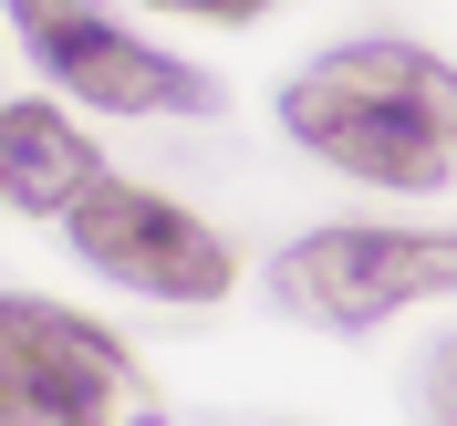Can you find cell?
Here are the masks:
<instances>
[{
  "label": "cell",
  "mask_w": 457,
  "mask_h": 426,
  "mask_svg": "<svg viewBox=\"0 0 457 426\" xmlns=\"http://www.w3.org/2000/svg\"><path fill=\"white\" fill-rule=\"evenodd\" d=\"M281 125L302 156L436 198L447 188V136H457V84L427 42H333L281 84Z\"/></svg>",
  "instance_id": "cell-1"
},
{
  "label": "cell",
  "mask_w": 457,
  "mask_h": 426,
  "mask_svg": "<svg viewBox=\"0 0 457 426\" xmlns=\"http://www.w3.org/2000/svg\"><path fill=\"white\" fill-rule=\"evenodd\" d=\"M447 229H302L281 260H270V291H281L291 322H322V333H385V322L447 302Z\"/></svg>",
  "instance_id": "cell-2"
},
{
  "label": "cell",
  "mask_w": 457,
  "mask_h": 426,
  "mask_svg": "<svg viewBox=\"0 0 457 426\" xmlns=\"http://www.w3.org/2000/svg\"><path fill=\"white\" fill-rule=\"evenodd\" d=\"M0 11L21 31L31 73L53 94H73V104H94V114H208L219 104V73L136 42L104 0H0Z\"/></svg>",
  "instance_id": "cell-3"
},
{
  "label": "cell",
  "mask_w": 457,
  "mask_h": 426,
  "mask_svg": "<svg viewBox=\"0 0 457 426\" xmlns=\"http://www.w3.org/2000/svg\"><path fill=\"white\" fill-rule=\"evenodd\" d=\"M62 239L84 250V271H104L114 291H145V302H219L239 271L198 208H177L167 188H136V177H94L62 208Z\"/></svg>",
  "instance_id": "cell-4"
},
{
  "label": "cell",
  "mask_w": 457,
  "mask_h": 426,
  "mask_svg": "<svg viewBox=\"0 0 457 426\" xmlns=\"http://www.w3.org/2000/svg\"><path fill=\"white\" fill-rule=\"evenodd\" d=\"M136 396L145 374L125 364V343L104 322L0 291V426H104Z\"/></svg>",
  "instance_id": "cell-5"
},
{
  "label": "cell",
  "mask_w": 457,
  "mask_h": 426,
  "mask_svg": "<svg viewBox=\"0 0 457 426\" xmlns=\"http://www.w3.org/2000/svg\"><path fill=\"white\" fill-rule=\"evenodd\" d=\"M94 177H104V156L53 94L42 104H0V208L11 219H62Z\"/></svg>",
  "instance_id": "cell-6"
},
{
  "label": "cell",
  "mask_w": 457,
  "mask_h": 426,
  "mask_svg": "<svg viewBox=\"0 0 457 426\" xmlns=\"http://www.w3.org/2000/svg\"><path fill=\"white\" fill-rule=\"evenodd\" d=\"M177 21H260V11H281V0H156Z\"/></svg>",
  "instance_id": "cell-7"
},
{
  "label": "cell",
  "mask_w": 457,
  "mask_h": 426,
  "mask_svg": "<svg viewBox=\"0 0 457 426\" xmlns=\"http://www.w3.org/2000/svg\"><path fill=\"white\" fill-rule=\"evenodd\" d=\"M104 426H177V416H167V405H156V396H136V405H114Z\"/></svg>",
  "instance_id": "cell-8"
}]
</instances>
